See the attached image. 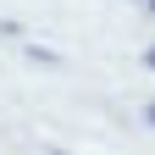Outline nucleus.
I'll return each instance as SVG.
<instances>
[{
  "instance_id": "nucleus-1",
  "label": "nucleus",
  "mask_w": 155,
  "mask_h": 155,
  "mask_svg": "<svg viewBox=\"0 0 155 155\" xmlns=\"http://www.w3.org/2000/svg\"><path fill=\"white\" fill-rule=\"evenodd\" d=\"M144 122H150V127H155V100H150V105H144Z\"/></svg>"
},
{
  "instance_id": "nucleus-3",
  "label": "nucleus",
  "mask_w": 155,
  "mask_h": 155,
  "mask_svg": "<svg viewBox=\"0 0 155 155\" xmlns=\"http://www.w3.org/2000/svg\"><path fill=\"white\" fill-rule=\"evenodd\" d=\"M150 11H155V0H150Z\"/></svg>"
},
{
  "instance_id": "nucleus-2",
  "label": "nucleus",
  "mask_w": 155,
  "mask_h": 155,
  "mask_svg": "<svg viewBox=\"0 0 155 155\" xmlns=\"http://www.w3.org/2000/svg\"><path fill=\"white\" fill-rule=\"evenodd\" d=\"M144 67H150V72H155V50H144Z\"/></svg>"
}]
</instances>
